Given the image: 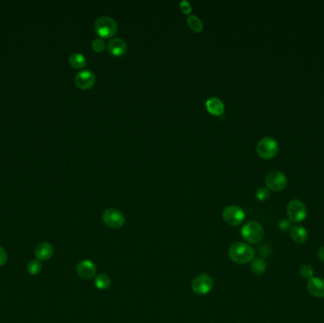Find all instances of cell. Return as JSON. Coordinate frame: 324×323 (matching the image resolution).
Here are the masks:
<instances>
[{
    "label": "cell",
    "mask_w": 324,
    "mask_h": 323,
    "mask_svg": "<svg viewBox=\"0 0 324 323\" xmlns=\"http://www.w3.org/2000/svg\"><path fill=\"white\" fill-rule=\"evenodd\" d=\"M255 250L246 243L237 242L232 244L228 250V256L239 264H246L251 263L255 258Z\"/></svg>",
    "instance_id": "obj_1"
},
{
    "label": "cell",
    "mask_w": 324,
    "mask_h": 323,
    "mask_svg": "<svg viewBox=\"0 0 324 323\" xmlns=\"http://www.w3.org/2000/svg\"><path fill=\"white\" fill-rule=\"evenodd\" d=\"M241 234L244 239L250 244H258L264 238V228L256 221H250L244 225Z\"/></svg>",
    "instance_id": "obj_2"
},
{
    "label": "cell",
    "mask_w": 324,
    "mask_h": 323,
    "mask_svg": "<svg viewBox=\"0 0 324 323\" xmlns=\"http://www.w3.org/2000/svg\"><path fill=\"white\" fill-rule=\"evenodd\" d=\"M94 29L100 36L107 38L113 36L117 32L118 24L110 16L103 15L97 18L94 24Z\"/></svg>",
    "instance_id": "obj_3"
},
{
    "label": "cell",
    "mask_w": 324,
    "mask_h": 323,
    "mask_svg": "<svg viewBox=\"0 0 324 323\" xmlns=\"http://www.w3.org/2000/svg\"><path fill=\"white\" fill-rule=\"evenodd\" d=\"M287 213L289 221L291 223L298 224L305 220L307 216V209L303 202L295 199L288 203Z\"/></svg>",
    "instance_id": "obj_4"
},
{
    "label": "cell",
    "mask_w": 324,
    "mask_h": 323,
    "mask_svg": "<svg viewBox=\"0 0 324 323\" xmlns=\"http://www.w3.org/2000/svg\"><path fill=\"white\" fill-rule=\"evenodd\" d=\"M103 223L112 229H119L126 224L125 214L117 209H106L103 213Z\"/></svg>",
    "instance_id": "obj_5"
},
{
    "label": "cell",
    "mask_w": 324,
    "mask_h": 323,
    "mask_svg": "<svg viewBox=\"0 0 324 323\" xmlns=\"http://www.w3.org/2000/svg\"><path fill=\"white\" fill-rule=\"evenodd\" d=\"M256 151L262 158L270 159L278 153L279 146L277 141L274 139L270 137H265L262 140H259L256 146Z\"/></svg>",
    "instance_id": "obj_6"
},
{
    "label": "cell",
    "mask_w": 324,
    "mask_h": 323,
    "mask_svg": "<svg viewBox=\"0 0 324 323\" xmlns=\"http://www.w3.org/2000/svg\"><path fill=\"white\" fill-rule=\"evenodd\" d=\"M223 219L224 221L232 227L239 226L243 223L246 218V213L243 209L238 206L231 205L227 207L223 212Z\"/></svg>",
    "instance_id": "obj_7"
},
{
    "label": "cell",
    "mask_w": 324,
    "mask_h": 323,
    "mask_svg": "<svg viewBox=\"0 0 324 323\" xmlns=\"http://www.w3.org/2000/svg\"><path fill=\"white\" fill-rule=\"evenodd\" d=\"M213 278L208 274H200L192 280V291L196 295L204 296L210 293L214 288Z\"/></svg>",
    "instance_id": "obj_8"
},
{
    "label": "cell",
    "mask_w": 324,
    "mask_h": 323,
    "mask_svg": "<svg viewBox=\"0 0 324 323\" xmlns=\"http://www.w3.org/2000/svg\"><path fill=\"white\" fill-rule=\"evenodd\" d=\"M265 185L268 190L274 191H282L288 185V177L280 171L269 173L265 177Z\"/></svg>",
    "instance_id": "obj_9"
},
{
    "label": "cell",
    "mask_w": 324,
    "mask_h": 323,
    "mask_svg": "<svg viewBox=\"0 0 324 323\" xmlns=\"http://www.w3.org/2000/svg\"><path fill=\"white\" fill-rule=\"evenodd\" d=\"M76 271L82 279H92L96 275V264L90 260H83L76 265Z\"/></svg>",
    "instance_id": "obj_10"
},
{
    "label": "cell",
    "mask_w": 324,
    "mask_h": 323,
    "mask_svg": "<svg viewBox=\"0 0 324 323\" xmlns=\"http://www.w3.org/2000/svg\"><path fill=\"white\" fill-rule=\"evenodd\" d=\"M96 81L95 74L90 70H82L75 77V84L82 89L90 88Z\"/></svg>",
    "instance_id": "obj_11"
},
{
    "label": "cell",
    "mask_w": 324,
    "mask_h": 323,
    "mask_svg": "<svg viewBox=\"0 0 324 323\" xmlns=\"http://www.w3.org/2000/svg\"><path fill=\"white\" fill-rule=\"evenodd\" d=\"M307 290L313 297L322 299L324 298V279L315 277L308 279Z\"/></svg>",
    "instance_id": "obj_12"
},
{
    "label": "cell",
    "mask_w": 324,
    "mask_h": 323,
    "mask_svg": "<svg viewBox=\"0 0 324 323\" xmlns=\"http://www.w3.org/2000/svg\"><path fill=\"white\" fill-rule=\"evenodd\" d=\"M108 51L115 56H120L126 53L127 51V44L122 38H112L107 45Z\"/></svg>",
    "instance_id": "obj_13"
},
{
    "label": "cell",
    "mask_w": 324,
    "mask_h": 323,
    "mask_svg": "<svg viewBox=\"0 0 324 323\" xmlns=\"http://www.w3.org/2000/svg\"><path fill=\"white\" fill-rule=\"evenodd\" d=\"M34 253L39 261H47L52 257L54 249L50 243H41L37 246Z\"/></svg>",
    "instance_id": "obj_14"
},
{
    "label": "cell",
    "mask_w": 324,
    "mask_h": 323,
    "mask_svg": "<svg viewBox=\"0 0 324 323\" xmlns=\"http://www.w3.org/2000/svg\"><path fill=\"white\" fill-rule=\"evenodd\" d=\"M207 110L209 111L211 114L213 115H217L220 116L223 114V112L225 110V106L224 103L220 99L213 97L210 98L206 102Z\"/></svg>",
    "instance_id": "obj_15"
},
{
    "label": "cell",
    "mask_w": 324,
    "mask_h": 323,
    "mask_svg": "<svg viewBox=\"0 0 324 323\" xmlns=\"http://www.w3.org/2000/svg\"><path fill=\"white\" fill-rule=\"evenodd\" d=\"M290 238L297 244H303L308 239L307 230L302 226H294L290 229Z\"/></svg>",
    "instance_id": "obj_16"
},
{
    "label": "cell",
    "mask_w": 324,
    "mask_h": 323,
    "mask_svg": "<svg viewBox=\"0 0 324 323\" xmlns=\"http://www.w3.org/2000/svg\"><path fill=\"white\" fill-rule=\"evenodd\" d=\"M69 64L74 68H84L87 66V58L82 53L75 52L69 57Z\"/></svg>",
    "instance_id": "obj_17"
},
{
    "label": "cell",
    "mask_w": 324,
    "mask_h": 323,
    "mask_svg": "<svg viewBox=\"0 0 324 323\" xmlns=\"http://www.w3.org/2000/svg\"><path fill=\"white\" fill-rule=\"evenodd\" d=\"M94 284L95 287L100 289V290H106L107 288H109L111 286V279L108 275L102 273L96 276V278L94 279Z\"/></svg>",
    "instance_id": "obj_18"
},
{
    "label": "cell",
    "mask_w": 324,
    "mask_h": 323,
    "mask_svg": "<svg viewBox=\"0 0 324 323\" xmlns=\"http://www.w3.org/2000/svg\"><path fill=\"white\" fill-rule=\"evenodd\" d=\"M251 268L255 275H261L266 270V263L263 259H255L251 262Z\"/></svg>",
    "instance_id": "obj_19"
},
{
    "label": "cell",
    "mask_w": 324,
    "mask_h": 323,
    "mask_svg": "<svg viewBox=\"0 0 324 323\" xmlns=\"http://www.w3.org/2000/svg\"><path fill=\"white\" fill-rule=\"evenodd\" d=\"M187 23H188L189 27H190L192 30L196 31V32H200V31H202V29H203V23L201 21V19H199L196 15H189L188 18H187Z\"/></svg>",
    "instance_id": "obj_20"
},
{
    "label": "cell",
    "mask_w": 324,
    "mask_h": 323,
    "mask_svg": "<svg viewBox=\"0 0 324 323\" xmlns=\"http://www.w3.org/2000/svg\"><path fill=\"white\" fill-rule=\"evenodd\" d=\"M27 269L31 275H37L40 273L41 269H42V264L39 262V260L30 261V263L28 264Z\"/></svg>",
    "instance_id": "obj_21"
},
{
    "label": "cell",
    "mask_w": 324,
    "mask_h": 323,
    "mask_svg": "<svg viewBox=\"0 0 324 323\" xmlns=\"http://www.w3.org/2000/svg\"><path fill=\"white\" fill-rule=\"evenodd\" d=\"M300 274L302 278L310 279L314 276V269L309 264H304L300 269Z\"/></svg>",
    "instance_id": "obj_22"
},
{
    "label": "cell",
    "mask_w": 324,
    "mask_h": 323,
    "mask_svg": "<svg viewBox=\"0 0 324 323\" xmlns=\"http://www.w3.org/2000/svg\"><path fill=\"white\" fill-rule=\"evenodd\" d=\"M269 191L267 188L265 187H261L259 188L257 191H256V198L260 200V201H265L267 199L269 198Z\"/></svg>",
    "instance_id": "obj_23"
},
{
    "label": "cell",
    "mask_w": 324,
    "mask_h": 323,
    "mask_svg": "<svg viewBox=\"0 0 324 323\" xmlns=\"http://www.w3.org/2000/svg\"><path fill=\"white\" fill-rule=\"evenodd\" d=\"M92 49L96 52H103V50L105 49V42L102 38H96L92 42Z\"/></svg>",
    "instance_id": "obj_24"
},
{
    "label": "cell",
    "mask_w": 324,
    "mask_h": 323,
    "mask_svg": "<svg viewBox=\"0 0 324 323\" xmlns=\"http://www.w3.org/2000/svg\"><path fill=\"white\" fill-rule=\"evenodd\" d=\"M279 228H280L281 231L287 232V231L291 229V222L287 220V219H282L279 223Z\"/></svg>",
    "instance_id": "obj_25"
},
{
    "label": "cell",
    "mask_w": 324,
    "mask_h": 323,
    "mask_svg": "<svg viewBox=\"0 0 324 323\" xmlns=\"http://www.w3.org/2000/svg\"><path fill=\"white\" fill-rule=\"evenodd\" d=\"M180 9L182 10V12L185 14H190L192 11V5L189 1L183 0L180 2Z\"/></svg>",
    "instance_id": "obj_26"
},
{
    "label": "cell",
    "mask_w": 324,
    "mask_h": 323,
    "mask_svg": "<svg viewBox=\"0 0 324 323\" xmlns=\"http://www.w3.org/2000/svg\"><path fill=\"white\" fill-rule=\"evenodd\" d=\"M8 254L7 251L4 250L2 247H0V266L4 265L7 263Z\"/></svg>",
    "instance_id": "obj_27"
},
{
    "label": "cell",
    "mask_w": 324,
    "mask_h": 323,
    "mask_svg": "<svg viewBox=\"0 0 324 323\" xmlns=\"http://www.w3.org/2000/svg\"><path fill=\"white\" fill-rule=\"evenodd\" d=\"M317 256L319 258V260L324 263V247L319 249L318 252H317Z\"/></svg>",
    "instance_id": "obj_28"
}]
</instances>
